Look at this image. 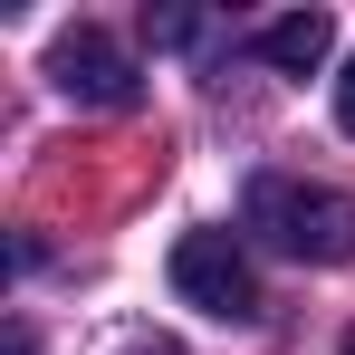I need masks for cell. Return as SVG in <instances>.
<instances>
[{
  "mask_svg": "<svg viewBox=\"0 0 355 355\" xmlns=\"http://www.w3.org/2000/svg\"><path fill=\"white\" fill-rule=\"evenodd\" d=\"M250 231L269 250H288V259H307V269H346L355 259V192L297 182V173H259L250 182Z\"/></svg>",
  "mask_w": 355,
  "mask_h": 355,
  "instance_id": "cell-1",
  "label": "cell"
},
{
  "mask_svg": "<svg viewBox=\"0 0 355 355\" xmlns=\"http://www.w3.org/2000/svg\"><path fill=\"white\" fill-rule=\"evenodd\" d=\"M173 288H182V307H202V317H221V327H250V317H259V279H250V259H240L231 231L173 240Z\"/></svg>",
  "mask_w": 355,
  "mask_h": 355,
  "instance_id": "cell-2",
  "label": "cell"
},
{
  "mask_svg": "<svg viewBox=\"0 0 355 355\" xmlns=\"http://www.w3.org/2000/svg\"><path fill=\"white\" fill-rule=\"evenodd\" d=\"M49 77H58V96L77 106H135V58H125L106 29H58V49H49Z\"/></svg>",
  "mask_w": 355,
  "mask_h": 355,
  "instance_id": "cell-3",
  "label": "cell"
},
{
  "mask_svg": "<svg viewBox=\"0 0 355 355\" xmlns=\"http://www.w3.org/2000/svg\"><path fill=\"white\" fill-rule=\"evenodd\" d=\"M250 49L279 67V77H317V67H327V49H336V19H327V10H288V19H269Z\"/></svg>",
  "mask_w": 355,
  "mask_h": 355,
  "instance_id": "cell-4",
  "label": "cell"
},
{
  "mask_svg": "<svg viewBox=\"0 0 355 355\" xmlns=\"http://www.w3.org/2000/svg\"><path fill=\"white\" fill-rule=\"evenodd\" d=\"M144 39L154 49H192L202 39V10H144Z\"/></svg>",
  "mask_w": 355,
  "mask_h": 355,
  "instance_id": "cell-5",
  "label": "cell"
},
{
  "mask_svg": "<svg viewBox=\"0 0 355 355\" xmlns=\"http://www.w3.org/2000/svg\"><path fill=\"white\" fill-rule=\"evenodd\" d=\"M336 125L355 135V58H346V77H336Z\"/></svg>",
  "mask_w": 355,
  "mask_h": 355,
  "instance_id": "cell-6",
  "label": "cell"
},
{
  "mask_svg": "<svg viewBox=\"0 0 355 355\" xmlns=\"http://www.w3.org/2000/svg\"><path fill=\"white\" fill-rule=\"evenodd\" d=\"M116 355H182V346H173V336H125Z\"/></svg>",
  "mask_w": 355,
  "mask_h": 355,
  "instance_id": "cell-7",
  "label": "cell"
},
{
  "mask_svg": "<svg viewBox=\"0 0 355 355\" xmlns=\"http://www.w3.org/2000/svg\"><path fill=\"white\" fill-rule=\"evenodd\" d=\"M0 355H39V336H29V327H19V317H10V346Z\"/></svg>",
  "mask_w": 355,
  "mask_h": 355,
  "instance_id": "cell-8",
  "label": "cell"
},
{
  "mask_svg": "<svg viewBox=\"0 0 355 355\" xmlns=\"http://www.w3.org/2000/svg\"><path fill=\"white\" fill-rule=\"evenodd\" d=\"M336 355H355V327H346V346H336Z\"/></svg>",
  "mask_w": 355,
  "mask_h": 355,
  "instance_id": "cell-9",
  "label": "cell"
}]
</instances>
